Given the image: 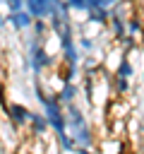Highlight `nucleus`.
Wrapping results in <instances>:
<instances>
[{
	"instance_id": "nucleus-7",
	"label": "nucleus",
	"mask_w": 144,
	"mask_h": 154,
	"mask_svg": "<svg viewBox=\"0 0 144 154\" xmlns=\"http://www.w3.org/2000/svg\"><path fill=\"white\" fill-rule=\"evenodd\" d=\"M113 2H120V0H89V10L91 7H108Z\"/></svg>"
},
{
	"instance_id": "nucleus-3",
	"label": "nucleus",
	"mask_w": 144,
	"mask_h": 154,
	"mask_svg": "<svg viewBox=\"0 0 144 154\" xmlns=\"http://www.w3.org/2000/svg\"><path fill=\"white\" fill-rule=\"evenodd\" d=\"M7 116L12 118L14 125H24V123H29V118H31L29 108L22 106V103H10V106H7Z\"/></svg>"
},
{
	"instance_id": "nucleus-8",
	"label": "nucleus",
	"mask_w": 144,
	"mask_h": 154,
	"mask_svg": "<svg viewBox=\"0 0 144 154\" xmlns=\"http://www.w3.org/2000/svg\"><path fill=\"white\" fill-rule=\"evenodd\" d=\"M5 2H7L10 12H17V10H22V7H24V0H5Z\"/></svg>"
},
{
	"instance_id": "nucleus-2",
	"label": "nucleus",
	"mask_w": 144,
	"mask_h": 154,
	"mask_svg": "<svg viewBox=\"0 0 144 154\" xmlns=\"http://www.w3.org/2000/svg\"><path fill=\"white\" fill-rule=\"evenodd\" d=\"M29 58H31V70L34 72H41L46 65H50L53 60H50V55L46 53V48L38 43V41H34L31 43V48H29Z\"/></svg>"
},
{
	"instance_id": "nucleus-1",
	"label": "nucleus",
	"mask_w": 144,
	"mask_h": 154,
	"mask_svg": "<svg viewBox=\"0 0 144 154\" xmlns=\"http://www.w3.org/2000/svg\"><path fill=\"white\" fill-rule=\"evenodd\" d=\"M24 5L29 7L31 17L43 19V17H50V14L62 5V0H24Z\"/></svg>"
},
{
	"instance_id": "nucleus-6",
	"label": "nucleus",
	"mask_w": 144,
	"mask_h": 154,
	"mask_svg": "<svg viewBox=\"0 0 144 154\" xmlns=\"http://www.w3.org/2000/svg\"><path fill=\"white\" fill-rule=\"evenodd\" d=\"M70 10H89V0H65Z\"/></svg>"
},
{
	"instance_id": "nucleus-4",
	"label": "nucleus",
	"mask_w": 144,
	"mask_h": 154,
	"mask_svg": "<svg viewBox=\"0 0 144 154\" xmlns=\"http://www.w3.org/2000/svg\"><path fill=\"white\" fill-rule=\"evenodd\" d=\"M7 22H10L14 29H26V26L34 22V17H31V12L17 10V12H10V14H7Z\"/></svg>"
},
{
	"instance_id": "nucleus-5",
	"label": "nucleus",
	"mask_w": 144,
	"mask_h": 154,
	"mask_svg": "<svg viewBox=\"0 0 144 154\" xmlns=\"http://www.w3.org/2000/svg\"><path fill=\"white\" fill-rule=\"evenodd\" d=\"M55 94H58V99H60L62 103H70V101H74L77 87H74L72 82H65V84H62V89H60V91H55Z\"/></svg>"
}]
</instances>
